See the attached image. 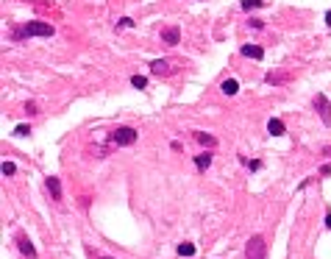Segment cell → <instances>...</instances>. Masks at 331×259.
<instances>
[{
    "instance_id": "obj_1",
    "label": "cell",
    "mask_w": 331,
    "mask_h": 259,
    "mask_svg": "<svg viewBox=\"0 0 331 259\" xmlns=\"http://www.w3.org/2000/svg\"><path fill=\"white\" fill-rule=\"evenodd\" d=\"M56 34V28L50 25V22H25L22 28H17V31H11V39H25V37H53Z\"/></svg>"
},
{
    "instance_id": "obj_2",
    "label": "cell",
    "mask_w": 331,
    "mask_h": 259,
    "mask_svg": "<svg viewBox=\"0 0 331 259\" xmlns=\"http://www.w3.org/2000/svg\"><path fill=\"white\" fill-rule=\"evenodd\" d=\"M137 128H131V126H120V128H114V131L109 134V142L111 145H117V148H126V145H134L137 142Z\"/></svg>"
},
{
    "instance_id": "obj_3",
    "label": "cell",
    "mask_w": 331,
    "mask_h": 259,
    "mask_svg": "<svg viewBox=\"0 0 331 259\" xmlns=\"http://www.w3.org/2000/svg\"><path fill=\"white\" fill-rule=\"evenodd\" d=\"M245 256L248 259H267V243H264V237L253 234V237L245 243Z\"/></svg>"
},
{
    "instance_id": "obj_4",
    "label": "cell",
    "mask_w": 331,
    "mask_h": 259,
    "mask_svg": "<svg viewBox=\"0 0 331 259\" xmlns=\"http://www.w3.org/2000/svg\"><path fill=\"white\" fill-rule=\"evenodd\" d=\"M175 70H178V62H173V59H156L151 64V75H173Z\"/></svg>"
},
{
    "instance_id": "obj_5",
    "label": "cell",
    "mask_w": 331,
    "mask_h": 259,
    "mask_svg": "<svg viewBox=\"0 0 331 259\" xmlns=\"http://www.w3.org/2000/svg\"><path fill=\"white\" fill-rule=\"evenodd\" d=\"M315 106H317V111H320V120H323V126H331V103H328V98L323 95V92L315 98Z\"/></svg>"
},
{
    "instance_id": "obj_6",
    "label": "cell",
    "mask_w": 331,
    "mask_h": 259,
    "mask_svg": "<svg viewBox=\"0 0 331 259\" xmlns=\"http://www.w3.org/2000/svg\"><path fill=\"white\" fill-rule=\"evenodd\" d=\"M17 248H20V254H22V256H28V259H37V248H34V243H31V240H28V237H22V234H20V237H17Z\"/></svg>"
},
{
    "instance_id": "obj_7",
    "label": "cell",
    "mask_w": 331,
    "mask_h": 259,
    "mask_svg": "<svg viewBox=\"0 0 331 259\" xmlns=\"http://www.w3.org/2000/svg\"><path fill=\"white\" fill-rule=\"evenodd\" d=\"M162 42H164V45H178V42H181V31H178V25L164 28V31H162Z\"/></svg>"
},
{
    "instance_id": "obj_8",
    "label": "cell",
    "mask_w": 331,
    "mask_h": 259,
    "mask_svg": "<svg viewBox=\"0 0 331 259\" xmlns=\"http://www.w3.org/2000/svg\"><path fill=\"white\" fill-rule=\"evenodd\" d=\"M47 190H50V195H53V201H62V181L56 179V176H47Z\"/></svg>"
},
{
    "instance_id": "obj_9",
    "label": "cell",
    "mask_w": 331,
    "mask_h": 259,
    "mask_svg": "<svg viewBox=\"0 0 331 259\" xmlns=\"http://www.w3.org/2000/svg\"><path fill=\"white\" fill-rule=\"evenodd\" d=\"M239 53H242L245 59H256V62H259V59H264V50L259 48V45H242Z\"/></svg>"
},
{
    "instance_id": "obj_10",
    "label": "cell",
    "mask_w": 331,
    "mask_h": 259,
    "mask_svg": "<svg viewBox=\"0 0 331 259\" xmlns=\"http://www.w3.org/2000/svg\"><path fill=\"white\" fill-rule=\"evenodd\" d=\"M220 90H223V95L231 98V95H236V92H239V81H236V78H226V81L220 84Z\"/></svg>"
},
{
    "instance_id": "obj_11",
    "label": "cell",
    "mask_w": 331,
    "mask_h": 259,
    "mask_svg": "<svg viewBox=\"0 0 331 259\" xmlns=\"http://www.w3.org/2000/svg\"><path fill=\"white\" fill-rule=\"evenodd\" d=\"M267 131L273 134V137H281V134H287V126H284L279 117H273V120L267 123Z\"/></svg>"
},
{
    "instance_id": "obj_12",
    "label": "cell",
    "mask_w": 331,
    "mask_h": 259,
    "mask_svg": "<svg viewBox=\"0 0 331 259\" xmlns=\"http://www.w3.org/2000/svg\"><path fill=\"white\" fill-rule=\"evenodd\" d=\"M195 139H198L200 145H206V148H215L217 145V139L212 137V134H206V131H195Z\"/></svg>"
},
{
    "instance_id": "obj_13",
    "label": "cell",
    "mask_w": 331,
    "mask_h": 259,
    "mask_svg": "<svg viewBox=\"0 0 331 259\" xmlns=\"http://www.w3.org/2000/svg\"><path fill=\"white\" fill-rule=\"evenodd\" d=\"M209 164H212V154H209V151H206V154H198V156H195V167H198L200 173H203Z\"/></svg>"
},
{
    "instance_id": "obj_14",
    "label": "cell",
    "mask_w": 331,
    "mask_h": 259,
    "mask_svg": "<svg viewBox=\"0 0 331 259\" xmlns=\"http://www.w3.org/2000/svg\"><path fill=\"white\" fill-rule=\"evenodd\" d=\"M287 78H289L287 73H267V75H264V81H267V84H284Z\"/></svg>"
},
{
    "instance_id": "obj_15",
    "label": "cell",
    "mask_w": 331,
    "mask_h": 259,
    "mask_svg": "<svg viewBox=\"0 0 331 259\" xmlns=\"http://www.w3.org/2000/svg\"><path fill=\"white\" fill-rule=\"evenodd\" d=\"M178 254L181 256H195V245L192 243H181L178 245Z\"/></svg>"
},
{
    "instance_id": "obj_16",
    "label": "cell",
    "mask_w": 331,
    "mask_h": 259,
    "mask_svg": "<svg viewBox=\"0 0 331 259\" xmlns=\"http://www.w3.org/2000/svg\"><path fill=\"white\" fill-rule=\"evenodd\" d=\"M131 87H137V90H145V87H147V78H145V75H134V78H131Z\"/></svg>"
},
{
    "instance_id": "obj_17",
    "label": "cell",
    "mask_w": 331,
    "mask_h": 259,
    "mask_svg": "<svg viewBox=\"0 0 331 259\" xmlns=\"http://www.w3.org/2000/svg\"><path fill=\"white\" fill-rule=\"evenodd\" d=\"M259 6H264V0H242V9H245V11L259 9Z\"/></svg>"
},
{
    "instance_id": "obj_18",
    "label": "cell",
    "mask_w": 331,
    "mask_h": 259,
    "mask_svg": "<svg viewBox=\"0 0 331 259\" xmlns=\"http://www.w3.org/2000/svg\"><path fill=\"white\" fill-rule=\"evenodd\" d=\"M17 173V164L14 162H3V176H14Z\"/></svg>"
},
{
    "instance_id": "obj_19",
    "label": "cell",
    "mask_w": 331,
    "mask_h": 259,
    "mask_svg": "<svg viewBox=\"0 0 331 259\" xmlns=\"http://www.w3.org/2000/svg\"><path fill=\"white\" fill-rule=\"evenodd\" d=\"M31 134V126H17L14 128V137H28Z\"/></svg>"
},
{
    "instance_id": "obj_20",
    "label": "cell",
    "mask_w": 331,
    "mask_h": 259,
    "mask_svg": "<svg viewBox=\"0 0 331 259\" xmlns=\"http://www.w3.org/2000/svg\"><path fill=\"white\" fill-rule=\"evenodd\" d=\"M242 164H245V167H251V170H259V167H262V162H251V159H245V156H242Z\"/></svg>"
},
{
    "instance_id": "obj_21",
    "label": "cell",
    "mask_w": 331,
    "mask_h": 259,
    "mask_svg": "<svg viewBox=\"0 0 331 259\" xmlns=\"http://www.w3.org/2000/svg\"><path fill=\"white\" fill-rule=\"evenodd\" d=\"M117 25H120V28H131V25H134V20H131V17H123V20L117 22Z\"/></svg>"
},
{
    "instance_id": "obj_22",
    "label": "cell",
    "mask_w": 331,
    "mask_h": 259,
    "mask_svg": "<svg viewBox=\"0 0 331 259\" xmlns=\"http://www.w3.org/2000/svg\"><path fill=\"white\" fill-rule=\"evenodd\" d=\"M326 228H331V209L326 212Z\"/></svg>"
},
{
    "instance_id": "obj_23",
    "label": "cell",
    "mask_w": 331,
    "mask_h": 259,
    "mask_svg": "<svg viewBox=\"0 0 331 259\" xmlns=\"http://www.w3.org/2000/svg\"><path fill=\"white\" fill-rule=\"evenodd\" d=\"M326 22H328V28H331V11H326Z\"/></svg>"
},
{
    "instance_id": "obj_24",
    "label": "cell",
    "mask_w": 331,
    "mask_h": 259,
    "mask_svg": "<svg viewBox=\"0 0 331 259\" xmlns=\"http://www.w3.org/2000/svg\"><path fill=\"white\" fill-rule=\"evenodd\" d=\"M326 154H331V148H326Z\"/></svg>"
}]
</instances>
